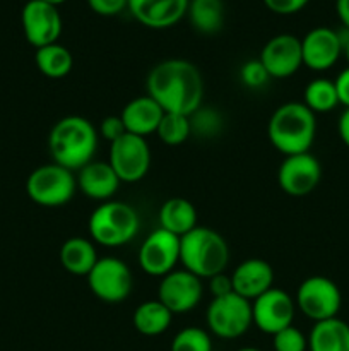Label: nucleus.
<instances>
[{
	"instance_id": "6e6552de",
	"label": "nucleus",
	"mask_w": 349,
	"mask_h": 351,
	"mask_svg": "<svg viewBox=\"0 0 349 351\" xmlns=\"http://www.w3.org/2000/svg\"><path fill=\"white\" fill-rule=\"evenodd\" d=\"M296 307L313 322L337 317L342 305V295L337 285L325 276H310L298 287Z\"/></svg>"
},
{
	"instance_id": "9d476101",
	"label": "nucleus",
	"mask_w": 349,
	"mask_h": 351,
	"mask_svg": "<svg viewBox=\"0 0 349 351\" xmlns=\"http://www.w3.org/2000/svg\"><path fill=\"white\" fill-rule=\"evenodd\" d=\"M108 163L120 182L135 184L142 180L151 168V147L146 137L123 134L120 139L109 144Z\"/></svg>"
},
{
	"instance_id": "a878e982",
	"label": "nucleus",
	"mask_w": 349,
	"mask_h": 351,
	"mask_svg": "<svg viewBox=\"0 0 349 351\" xmlns=\"http://www.w3.org/2000/svg\"><path fill=\"white\" fill-rule=\"evenodd\" d=\"M187 14L194 29L202 34L218 33L224 24L222 0H190Z\"/></svg>"
},
{
	"instance_id": "7ed1b4c3",
	"label": "nucleus",
	"mask_w": 349,
	"mask_h": 351,
	"mask_svg": "<svg viewBox=\"0 0 349 351\" xmlns=\"http://www.w3.org/2000/svg\"><path fill=\"white\" fill-rule=\"evenodd\" d=\"M267 136L270 144L284 156L308 153L317 136L315 113L305 103H284L270 115Z\"/></svg>"
},
{
	"instance_id": "e433bc0d",
	"label": "nucleus",
	"mask_w": 349,
	"mask_h": 351,
	"mask_svg": "<svg viewBox=\"0 0 349 351\" xmlns=\"http://www.w3.org/2000/svg\"><path fill=\"white\" fill-rule=\"evenodd\" d=\"M209 291H211L212 298L224 297V295L233 293L231 276H228L224 273H219L216 276L209 278Z\"/></svg>"
},
{
	"instance_id": "a19ab883",
	"label": "nucleus",
	"mask_w": 349,
	"mask_h": 351,
	"mask_svg": "<svg viewBox=\"0 0 349 351\" xmlns=\"http://www.w3.org/2000/svg\"><path fill=\"white\" fill-rule=\"evenodd\" d=\"M337 33H339V38H341V43H342V55H344L346 60H348V64H349V29L342 27V29L337 31Z\"/></svg>"
},
{
	"instance_id": "7c9ffc66",
	"label": "nucleus",
	"mask_w": 349,
	"mask_h": 351,
	"mask_svg": "<svg viewBox=\"0 0 349 351\" xmlns=\"http://www.w3.org/2000/svg\"><path fill=\"white\" fill-rule=\"evenodd\" d=\"M190 127L192 132H195L197 136H218L222 127L221 113L214 108H209V106H201L190 115Z\"/></svg>"
},
{
	"instance_id": "1a4fd4ad",
	"label": "nucleus",
	"mask_w": 349,
	"mask_h": 351,
	"mask_svg": "<svg viewBox=\"0 0 349 351\" xmlns=\"http://www.w3.org/2000/svg\"><path fill=\"white\" fill-rule=\"evenodd\" d=\"M89 290L96 298L106 304H120L127 300L133 288L130 267L116 257H101L88 274Z\"/></svg>"
},
{
	"instance_id": "b1692460",
	"label": "nucleus",
	"mask_w": 349,
	"mask_h": 351,
	"mask_svg": "<svg viewBox=\"0 0 349 351\" xmlns=\"http://www.w3.org/2000/svg\"><path fill=\"white\" fill-rule=\"evenodd\" d=\"M157 218H159V228L181 239L197 226V209L188 199L171 197L161 206Z\"/></svg>"
},
{
	"instance_id": "4468645a",
	"label": "nucleus",
	"mask_w": 349,
	"mask_h": 351,
	"mask_svg": "<svg viewBox=\"0 0 349 351\" xmlns=\"http://www.w3.org/2000/svg\"><path fill=\"white\" fill-rule=\"evenodd\" d=\"M296 304L293 298L279 288H270L252 302L253 324L266 335H276L293 326Z\"/></svg>"
},
{
	"instance_id": "58836bf2",
	"label": "nucleus",
	"mask_w": 349,
	"mask_h": 351,
	"mask_svg": "<svg viewBox=\"0 0 349 351\" xmlns=\"http://www.w3.org/2000/svg\"><path fill=\"white\" fill-rule=\"evenodd\" d=\"M337 132L342 143L349 147V108H346L344 112L341 113V117H339Z\"/></svg>"
},
{
	"instance_id": "c85d7f7f",
	"label": "nucleus",
	"mask_w": 349,
	"mask_h": 351,
	"mask_svg": "<svg viewBox=\"0 0 349 351\" xmlns=\"http://www.w3.org/2000/svg\"><path fill=\"white\" fill-rule=\"evenodd\" d=\"M190 117L181 115V113L164 112L159 127L156 130V136L166 146H180V144H183L190 137Z\"/></svg>"
},
{
	"instance_id": "72a5a7b5",
	"label": "nucleus",
	"mask_w": 349,
	"mask_h": 351,
	"mask_svg": "<svg viewBox=\"0 0 349 351\" xmlns=\"http://www.w3.org/2000/svg\"><path fill=\"white\" fill-rule=\"evenodd\" d=\"M123 134H127V130L122 119H120V115H109L106 117V119H103L101 123H99L98 136L108 141L109 144L115 143L116 139H120Z\"/></svg>"
},
{
	"instance_id": "bb28decb",
	"label": "nucleus",
	"mask_w": 349,
	"mask_h": 351,
	"mask_svg": "<svg viewBox=\"0 0 349 351\" xmlns=\"http://www.w3.org/2000/svg\"><path fill=\"white\" fill-rule=\"evenodd\" d=\"M34 62H36L38 71L50 79L65 77L74 67V57H72L70 50L60 43L36 48Z\"/></svg>"
},
{
	"instance_id": "ea45409f",
	"label": "nucleus",
	"mask_w": 349,
	"mask_h": 351,
	"mask_svg": "<svg viewBox=\"0 0 349 351\" xmlns=\"http://www.w3.org/2000/svg\"><path fill=\"white\" fill-rule=\"evenodd\" d=\"M335 10H337L342 27L349 29V0H335Z\"/></svg>"
},
{
	"instance_id": "412c9836",
	"label": "nucleus",
	"mask_w": 349,
	"mask_h": 351,
	"mask_svg": "<svg viewBox=\"0 0 349 351\" xmlns=\"http://www.w3.org/2000/svg\"><path fill=\"white\" fill-rule=\"evenodd\" d=\"M163 115L164 110L161 108L159 103L146 95L127 103L120 113V119H122L127 132L146 137L149 134H156Z\"/></svg>"
},
{
	"instance_id": "ddd939ff",
	"label": "nucleus",
	"mask_w": 349,
	"mask_h": 351,
	"mask_svg": "<svg viewBox=\"0 0 349 351\" xmlns=\"http://www.w3.org/2000/svg\"><path fill=\"white\" fill-rule=\"evenodd\" d=\"M204 287L202 280L187 269L171 271L166 276L161 278L157 288V300L170 308L173 315L190 312L201 304Z\"/></svg>"
},
{
	"instance_id": "6ab92c4d",
	"label": "nucleus",
	"mask_w": 349,
	"mask_h": 351,
	"mask_svg": "<svg viewBox=\"0 0 349 351\" xmlns=\"http://www.w3.org/2000/svg\"><path fill=\"white\" fill-rule=\"evenodd\" d=\"M231 283L235 293L252 302L272 288L274 269L267 261L252 257L236 266L231 273Z\"/></svg>"
},
{
	"instance_id": "c9c22d12",
	"label": "nucleus",
	"mask_w": 349,
	"mask_h": 351,
	"mask_svg": "<svg viewBox=\"0 0 349 351\" xmlns=\"http://www.w3.org/2000/svg\"><path fill=\"white\" fill-rule=\"evenodd\" d=\"M308 2L310 0H263V5L274 14L289 16V14L300 12Z\"/></svg>"
},
{
	"instance_id": "f3484780",
	"label": "nucleus",
	"mask_w": 349,
	"mask_h": 351,
	"mask_svg": "<svg viewBox=\"0 0 349 351\" xmlns=\"http://www.w3.org/2000/svg\"><path fill=\"white\" fill-rule=\"evenodd\" d=\"M303 65L310 71L324 72L337 64L342 55V43L339 33L332 27L318 26L301 38Z\"/></svg>"
},
{
	"instance_id": "5701e85b",
	"label": "nucleus",
	"mask_w": 349,
	"mask_h": 351,
	"mask_svg": "<svg viewBox=\"0 0 349 351\" xmlns=\"http://www.w3.org/2000/svg\"><path fill=\"white\" fill-rule=\"evenodd\" d=\"M308 351H349V324L334 317L315 322L308 335Z\"/></svg>"
},
{
	"instance_id": "423d86ee",
	"label": "nucleus",
	"mask_w": 349,
	"mask_h": 351,
	"mask_svg": "<svg viewBox=\"0 0 349 351\" xmlns=\"http://www.w3.org/2000/svg\"><path fill=\"white\" fill-rule=\"evenodd\" d=\"M77 191V177L68 168L57 163L38 167L26 180L27 197L43 208H60L68 204Z\"/></svg>"
},
{
	"instance_id": "2eb2a0df",
	"label": "nucleus",
	"mask_w": 349,
	"mask_h": 351,
	"mask_svg": "<svg viewBox=\"0 0 349 351\" xmlns=\"http://www.w3.org/2000/svg\"><path fill=\"white\" fill-rule=\"evenodd\" d=\"M23 31L27 43L34 48L57 43L62 34V17L55 5L41 0H29L21 14Z\"/></svg>"
},
{
	"instance_id": "4be33fe9",
	"label": "nucleus",
	"mask_w": 349,
	"mask_h": 351,
	"mask_svg": "<svg viewBox=\"0 0 349 351\" xmlns=\"http://www.w3.org/2000/svg\"><path fill=\"white\" fill-rule=\"evenodd\" d=\"M58 259H60L62 267L67 273L74 274V276H88L99 257L91 240L74 237V239H68L62 243Z\"/></svg>"
},
{
	"instance_id": "0eeeda50",
	"label": "nucleus",
	"mask_w": 349,
	"mask_h": 351,
	"mask_svg": "<svg viewBox=\"0 0 349 351\" xmlns=\"http://www.w3.org/2000/svg\"><path fill=\"white\" fill-rule=\"evenodd\" d=\"M205 321H207L209 331L218 338H240L253 324L252 302L240 297L235 291L224 297L212 298L205 312Z\"/></svg>"
},
{
	"instance_id": "393cba45",
	"label": "nucleus",
	"mask_w": 349,
	"mask_h": 351,
	"mask_svg": "<svg viewBox=\"0 0 349 351\" xmlns=\"http://www.w3.org/2000/svg\"><path fill=\"white\" fill-rule=\"evenodd\" d=\"M171 321H173V314L157 298L140 304L132 317L133 328L137 329V332L147 336V338H154V336L166 332L171 326Z\"/></svg>"
},
{
	"instance_id": "f8f14e48",
	"label": "nucleus",
	"mask_w": 349,
	"mask_h": 351,
	"mask_svg": "<svg viewBox=\"0 0 349 351\" xmlns=\"http://www.w3.org/2000/svg\"><path fill=\"white\" fill-rule=\"evenodd\" d=\"M320 161L310 151L286 156L277 170V184L281 191L291 197H305L311 194L320 184Z\"/></svg>"
},
{
	"instance_id": "f03ea898",
	"label": "nucleus",
	"mask_w": 349,
	"mask_h": 351,
	"mask_svg": "<svg viewBox=\"0 0 349 351\" xmlns=\"http://www.w3.org/2000/svg\"><path fill=\"white\" fill-rule=\"evenodd\" d=\"M98 139V130L88 119L68 115L51 127L48 149L53 163L72 171H79L94 158Z\"/></svg>"
},
{
	"instance_id": "4c0bfd02",
	"label": "nucleus",
	"mask_w": 349,
	"mask_h": 351,
	"mask_svg": "<svg viewBox=\"0 0 349 351\" xmlns=\"http://www.w3.org/2000/svg\"><path fill=\"white\" fill-rule=\"evenodd\" d=\"M334 84L335 91H337L339 105H344L346 108H349V67L339 72L337 77L334 79Z\"/></svg>"
},
{
	"instance_id": "f704fd0d",
	"label": "nucleus",
	"mask_w": 349,
	"mask_h": 351,
	"mask_svg": "<svg viewBox=\"0 0 349 351\" xmlns=\"http://www.w3.org/2000/svg\"><path fill=\"white\" fill-rule=\"evenodd\" d=\"M88 5L92 12L109 17L129 9V0H88Z\"/></svg>"
},
{
	"instance_id": "39448f33",
	"label": "nucleus",
	"mask_w": 349,
	"mask_h": 351,
	"mask_svg": "<svg viewBox=\"0 0 349 351\" xmlns=\"http://www.w3.org/2000/svg\"><path fill=\"white\" fill-rule=\"evenodd\" d=\"M139 215L123 201H105L91 213L88 221L92 242L105 247H122L137 235Z\"/></svg>"
},
{
	"instance_id": "79ce46f5",
	"label": "nucleus",
	"mask_w": 349,
	"mask_h": 351,
	"mask_svg": "<svg viewBox=\"0 0 349 351\" xmlns=\"http://www.w3.org/2000/svg\"><path fill=\"white\" fill-rule=\"evenodd\" d=\"M41 2H47V3H51V5H60V3H64L65 0H41Z\"/></svg>"
},
{
	"instance_id": "20e7f679",
	"label": "nucleus",
	"mask_w": 349,
	"mask_h": 351,
	"mask_svg": "<svg viewBox=\"0 0 349 351\" xmlns=\"http://www.w3.org/2000/svg\"><path fill=\"white\" fill-rule=\"evenodd\" d=\"M180 263L188 273L209 280L224 273L229 263V245L216 230L195 226L180 239Z\"/></svg>"
},
{
	"instance_id": "cd10ccee",
	"label": "nucleus",
	"mask_w": 349,
	"mask_h": 351,
	"mask_svg": "<svg viewBox=\"0 0 349 351\" xmlns=\"http://www.w3.org/2000/svg\"><path fill=\"white\" fill-rule=\"evenodd\" d=\"M305 105L317 115V113H328L334 108H337L339 98L335 91L334 81L325 77L313 79L308 82L303 93Z\"/></svg>"
},
{
	"instance_id": "9b49d317",
	"label": "nucleus",
	"mask_w": 349,
	"mask_h": 351,
	"mask_svg": "<svg viewBox=\"0 0 349 351\" xmlns=\"http://www.w3.org/2000/svg\"><path fill=\"white\" fill-rule=\"evenodd\" d=\"M137 259L140 269L149 276H166L180 263V237L163 228L153 230L140 245Z\"/></svg>"
},
{
	"instance_id": "aec40b11",
	"label": "nucleus",
	"mask_w": 349,
	"mask_h": 351,
	"mask_svg": "<svg viewBox=\"0 0 349 351\" xmlns=\"http://www.w3.org/2000/svg\"><path fill=\"white\" fill-rule=\"evenodd\" d=\"M120 178L116 177L112 165L106 161L88 163L79 170L77 189L89 199L94 201H109L120 187Z\"/></svg>"
},
{
	"instance_id": "f257e3e1",
	"label": "nucleus",
	"mask_w": 349,
	"mask_h": 351,
	"mask_svg": "<svg viewBox=\"0 0 349 351\" xmlns=\"http://www.w3.org/2000/svg\"><path fill=\"white\" fill-rule=\"evenodd\" d=\"M147 95L168 113L190 117L202 106L204 79L192 62L168 58L151 69L146 79Z\"/></svg>"
},
{
	"instance_id": "473e14b6",
	"label": "nucleus",
	"mask_w": 349,
	"mask_h": 351,
	"mask_svg": "<svg viewBox=\"0 0 349 351\" xmlns=\"http://www.w3.org/2000/svg\"><path fill=\"white\" fill-rule=\"evenodd\" d=\"M240 79H242V82L246 88L259 89L269 82L270 75L269 72L266 71V67L262 65V62H260L259 58H255V60H248L242 65Z\"/></svg>"
},
{
	"instance_id": "dca6fc26",
	"label": "nucleus",
	"mask_w": 349,
	"mask_h": 351,
	"mask_svg": "<svg viewBox=\"0 0 349 351\" xmlns=\"http://www.w3.org/2000/svg\"><path fill=\"white\" fill-rule=\"evenodd\" d=\"M259 60L274 79H286L296 74L303 65L301 40L294 34L283 33L263 45Z\"/></svg>"
},
{
	"instance_id": "c756f323",
	"label": "nucleus",
	"mask_w": 349,
	"mask_h": 351,
	"mask_svg": "<svg viewBox=\"0 0 349 351\" xmlns=\"http://www.w3.org/2000/svg\"><path fill=\"white\" fill-rule=\"evenodd\" d=\"M170 351H212V339L205 329L190 326L177 332Z\"/></svg>"
},
{
	"instance_id": "37998d69",
	"label": "nucleus",
	"mask_w": 349,
	"mask_h": 351,
	"mask_svg": "<svg viewBox=\"0 0 349 351\" xmlns=\"http://www.w3.org/2000/svg\"><path fill=\"white\" fill-rule=\"evenodd\" d=\"M238 351H262L259 348H253V346H245V348H240Z\"/></svg>"
},
{
	"instance_id": "a211bd4d",
	"label": "nucleus",
	"mask_w": 349,
	"mask_h": 351,
	"mask_svg": "<svg viewBox=\"0 0 349 351\" xmlns=\"http://www.w3.org/2000/svg\"><path fill=\"white\" fill-rule=\"evenodd\" d=\"M190 0H129V10L142 26L166 29L183 19Z\"/></svg>"
},
{
	"instance_id": "2f4dec72",
	"label": "nucleus",
	"mask_w": 349,
	"mask_h": 351,
	"mask_svg": "<svg viewBox=\"0 0 349 351\" xmlns=\"http://www.w3.org/2000/svg\"><path fill=\"white\" fill-rule=\"evenodd\" d=\"M274 351H307L308 338L294 326L283 329L272 336Z\"/></svg>"
}]
</instances>
